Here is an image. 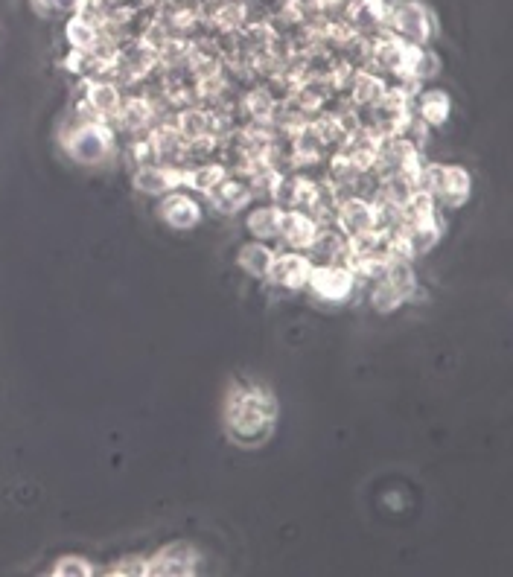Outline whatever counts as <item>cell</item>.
Wrapping results in <instances>:
<instances>
[{"instance_id": "6da1fadb", "label": "cell", "mask_w": 513, "mask_h": 577, "mask_svg": "<svg viewBox=\"0 0 513 577\" xmlns=\"http://www.w3.org/2000/svg\"><path fill=\"white\" fill-rule=\"evenodd\" d=\"M277 426V397L263 382H242L225 400V432L237 446H263Z\"/></svg>"}, {"instance_id": "7a4b0ae2", "label": "cell", "mask_w": 513, "mask_h": 577, "mask_svg": "<svg viewBox=\"0 0 513 577\" xmlns=\"http://www.w3.org/2000/svg\"><path fill=\"white\" fill-rule=\"evenodd\" d=\"M59 140L70 161L85 170H100L120 155L117 137L108 123H79L68 114V120L62 123Z\"/></svg>"}, {"instance_id": "3957f363", "label": "cell", "mask_w": 513, "mask_h": 577, "mask_svg": "<svg viewBox=\"0 0 513 577\" xmlns=\"http://www.w3.org/2000/svg\"><path fill=\"white\" fill-rule=\"evenodd\" d=\"M414 184L420 193L432 196L438 210H461L473 193V175L461 164H444L435 158H423L414 170Z\"/></svg>"}, {"instance_id": "277c9868", "label": "cell", "mask_w": 513, "mask_h": 577, "mask_svg": "<svg viewBox=\"0 0 513 577\" xmlns=\"http://www.w3.org/2000/svg\"><path fill=\"white\" fill-rule=\"evenodd\" d=\"M359 280H356V272L344 263H327V266H312L307 280V292L309 298L315 304H327V306H344L359 301Z\"/></svg>"}, {"instance_id": "5b68a950", "label": "cell", "mask_w": 513, "mask_h": 577, "mask_svg": "<svg viewBox=\"0 0 513 577\" xmlns=\"http://www.w3.org/2000/svg\"><path fill=\"white\" fill-rule=\"evenodd\" d=\"M388 33L403 38L406 44L423 47V44H435L441 27H438V15L426 0H403L394 9H388Z\"/></svg>"}, {"instance_id": "8992f818", "label": "cell", "mask_w": 513, "mask_h": 577, "mask_svg": "<svg viewBox=\"0 0 513 577\" xmlns=\"http://www.w3.org/2000/svg\"><path fill=\"white\" fill-rule=\"evenodd\" d=\"M155 213H158V219L175 231V234H190V231H196L199 225H202V219H205V204L199 196H193V193H187L184 187H178V190H172L167 196H161V199H155Z\"/></svg>"}, {"instance_id": "52a82bcc", "label": "cell", "mask_w": 513, "mask_h": 577, "mask_svg": "<svg viewBox=\"0 0 513 577\" xmlns=\"http://www.w3.org/2000/svg\"><path fill=\"white\" fill-rule=\"evenodd\" d=\"M309 272H312V263H309V257L304 251L277 248L269 277L263 283L272 289L274 295H301L307 289Z\"/></svg>"}, {"instance_id": "ba28073f", "label": "cell", "mask_w": 513, "mask_h": 577, "mask_svg": "<svg viewBox=\"0 0 513 577\" xmlns=\"http://www.w3.org/2000/svg\"><path fill=\"white\" fill-rule=\"evenodd\" d=\"M202 554L199 548L187 540H175V543L158 548L155 554H149V569L146 577H190L199 572Z\"/></svg>"}, {"instance_id": "9c48e42d", "label": "cell", "mask_w": 513, "mask_h": 577, "mask_svg": "<svg viewBox=\"0 0 513 577\" xmlns=\"http://www.w3.org/2000/svg\"><path fill=\"white\" fill-rule=\"evenodd\" d=\"M426 155L417 152L411 143H406L400 135H388L382 137L377 143V152H374V164H371V172L377 178H391V175H409L420 167Z\"/></svg>"}, {"instance_id": "30bf717a", "label": "cell", "mask_w": 513, "mask_h": 577, "mask_svg": "<svg viewBox=\"0 0 513 577\" xmlns=\"http://www.w3.org/2000/svg\"><path fill=\"white\" fill-rule=\"evenodd\" d=\"M411 53H414V44H406L403 38L391 33L379 35V38H374L368 70H377L379 76H385L388 82H400L409 76Z\"/></svg>"}, {"instance_id": "8fae6325", "label": "cell", "mask_w": 513, "mask_h": 577, "mask_svg": "<svg viewBox=\"0 0 513 577\" xmlns=\"http://www.w3.org/2000/svg\"><path fill=\"white\" fill-rule=\"evenodd\" d=\"M333 225L342 231L347 239L365 237L371 231H377V213H374V204L365 196H344L342 202L336 204L333 210Z\"/></svg>"}, {"instance_id": "7c38bea8", "label": "cell", "mask_w": 513, "mask_h": 577, "mask_svg": "<svg viewBox=\"0 0 513 577\" xmlns=\"http://www.w3.org/2000/svg\"><path fill=\"white\" fill-rule=\"evenodd\" d=\"M254 202V193H251V187H248V181L240 178V175H225L210 193H207L202 204L210 207L216 216H242L245 213V207Z\"/></svg>"}, {"instance_id": "4fadbf2b", "label": "cell", "mask_w": 513, "mask_h": 577, "mask_svg": "<svg viewBox=\"0 0 513 577\" xmlns=\"http://www.w3.org/2000/svg\"><path fill=\"white\" fill-rule=\"evenodd\" d=\"M129 181H132L135 193H140V196H146V199H161V196H167V193L181 187L184 170L164 167V164H143V167L129 170Z\"/></svg>"}, {"instance_id": "5bb4252c", "label": "cell", "mask_w": 513, "mask_h": 577, "mask_svg": "<svg viewBox=\"0 0 513 577\" xmlns=\"http://www.w3.org/2000/svg\"><path fill=\"white\" fill-rule=\"evenodd\" d=\"M304 254H307L312 266H327V263H344L347 266L350 239L344 237L333 222H327V225H318V231H315V237H312Z\"/></svg>"}, {"instance_id": "9a60e30c", "label": "cell", "mask_w": 513, "mask_h": 577, "mask_svg": "<svg viewBox=\"0 0 513 577\" xmlns=\"http://www.w3.org/2000/svg\"><path fill=\"white\" fill-rule=\"evenodd\" d=\"M441 239H444V222H441V213H438L435 219L409 225V228L400 234L397 245H400V251H403L409 260L417 263V260L429 257V254L441 245Z\"/></svg>"}, {"instance_id": "2e32d148", "label": "cell", "mask_w": 513, "mask_h": 577, "mask_svg": "<svg viewBox=\"0 0 513 577\" xmlns=\"http://www.w3.org/2000/svg\"><path fill=\"white\" fill-rule=\"evenodd\" d=\"M411 111L429 126V129H444L446 123H449V117H452V97H449V91L441 88V85H423L417 94H414V100H411Z\"/></svg>"}, {"instance_id": "e0dca14e", "label": "cell", "mask_w": 513, "mask_h": 577, "mask_svg": "<svg viewBox=\"0 0 513 577\" xmlns=\"http://www.w3.org/2000/svg\"><path fill=\"white\" fill-rule=\"evenodd\" d=\"M280 219H283V210H280L274 202H251L245 207L242 225H245V231H248V237L251 239H260V242L277 245Z\"/></svg>"}, {"instance_id": "ac0fdd59", "label": "cell", "mask_w": 513, "mask_h": 577, "mask_svg": "<svg viewBox=\"0 0 513 577\" xmlns=\"http://www.w3.org/2000/svg\"><path fill=\"white\" fill-rule=\"evenodd\" d=\"M318 231V222L304 213V210H283L280 219V234H277V245L274 248H286V251H307L309 242Z\"/></svg>"}, {"instance_id": "d6986e66", "label": "cell", "mask_w": 513, "mask_h": 577, "mask_svg": "<svg viewBox=\"0 0 513 577\" xmlns=\"http://www.w3.org/2000/svg\"><path fill=\"white\" fill-rule=\"evenodd\" d=\"M149 140H152V152H155V164H164V167H184V155H187V140L181 137V132L175 129L172 120H164L158 123L152 132H149Z\"/></svg>"}, {"instance_id": "ffe728a7", "label": "cell", "mask_w": 513, "mask_h": 577, "mask_svg": "<svg viewBox=\"0 0 513 577\" xmlns=\"http://www.w3.org/2000/svg\"><path fill=\"white\" fill-rule=\"evenodd\" d=\"M385 88H388V79L379 76L377 70L365 68L353 73V79H350V85H347V91H344L342 97H347V102L356 105L359 111H371L382 100Z\"/></svg>"}, {"instance_id": "44dd1931", "label": "cell", "mask_w": 513, "mask_h": 577, "mask_svg": "<svg viewBox=\"0 0 513 577\" xmlns=\"http://www.w3.org/2000/svg\"><path fill=\"white\" fill-rule=\"evenodd\" d=\"M359 301L371 306V312H377V315H394L397 309L406 306V292L397 289L391 280L377 277V280H368V283L362 286Z\"/></svg>"}, {"instance_id": "7402d4cb", "label": "cell", "mask_w": 513, "mask_h": 577, "mask_svg": "<svg viewBox=\"0 0 513 577\" xmlns=\"http://www.w3.org/2000/svg\"><path fill=\"white\" fill-rule=\"evenodd\" d=\"M274 254H277V248L269 245V242L248 239L245 245H240V251H237V266H240V272L245 274L248 280H260V283H263V280L269 277Z\"/></svg>"}, {"instance_id": "603a6c76", "label": "cell", "mask_w": 513, "mask_h": 577, "mask_svg": "<svg viewBox=\"0 0 513 577\" xmlns=\"http://www.w3.org/2000/svg\"><path fill=\"white\" fill-rule=\"evenodd\" d=\"M225 175H228V170H225V164H219V161L190 164V167H184V181H181V187H184L187 193L205 199L207 193H210Z\"/></svg>"}, {"instance_id": "cb8c5ba5", "label": "cell", "mask_w": 513, "mask_h": 577, "mask_svg": "<svg viewBox=\"0 0 513 577\" xmlns=\"http://www.w3.org/2000/svg\"><path fill=\"white\" fill-rule=\"evenodd\" d=\"M172 123H175V129L181 132V137H184L187 143L213 137V117H210V111L202 108V105H187V108L175 111Z\"/></svg>"}, {"instance_id": "d4e9b609", "label": "cell", "mask_w": 513, "mask_h": 577, "mask_svg": "<svg viewBox=\"0 0 513 577\" xmlns=\"http://www.w3.org/2000/svg\"><path fill=\"white\" fill-rule=\"evenodd\" d=\"M444 73V56L435 44H423V47H414L409 65V79L420 82V85H432L438 76Z\"/></svg>"}, {"instance_id": "484cf974", "label": "cell", "mask_w": 513, "mask_h": 577, "mask_svg": "<svg viewBox=\"0 0 513 577\" xmlns=\"http://www.w3.org/2000/svg\"><path fill=\"white\" fill-rule=\"evenodd\" d=\"M240 111L242 123L245 120H272L274 111H277V100L266 85L254 82L251 88H245L240 94Z\"/></svg>"}, {"instance_id": "4316f807", "label": "cell", "mask_w": 513, "mask_h": 577, "mask_svg": "<svg viewBox=\"0 0 513 577\" xmlns=\"http://www.w3.org/2000/svg\"><path fill=\"white\" fill-rule=\"evenodd\" d=\"M97 38H100V27L82 21L79 15H70L62 21V41L73 53H91L97 47Z\"/></svg>"}, {"instance_id": "83f0119b", "label": "cell", "mask_w": 513, "mask_h": 577, "mask_svg": "<svg viewBox=\"0 0 513 577\" xmlns=\"http://www.w3.org/2000/svg\"><path fill=\"white\" fill-rule=\"evenodd\" d=\"M82 0H30L33 12L47 24H62L65 18L76 15Z\"/></svg>"}, {"instance_id": "f1b7e54d", "label": "cell", "mask_w": 513, "mask_h": 577, "mask_svg": "<svg viewBox=\"0 0 513 577\" xmlns=\"http://www.w3.org/2000/svg\"><path fill=\"white\" fill-rule=\"evenodd\" d=\"M146 569H149V554H123V557H117L111 566L97 569V575L146 577Z\"/></svg>"}, {"instance_id": "f546056e", "label": "cell", "mask_w": 513, "mask_h": 577, "mask_svg": "<svg viewBox=\"0 0 513 577\" xmlns=\"http://www.w3.org/2000/svg\"><path fill=\"white\" fill-rule=\"evenodd\" d=\"M50 575L53 577H94L97 575V566H94L88 557H82V554H62V557L53 563Z\"/></svg>"}, {"instance_id": "4dcf8cb0", "label": "cell", "mask_w": 513, "mask_h": 577, "mask_svg": "<svg viewBox=\"0 0 513 577\" xmlns=\"http://www.w3.org/2000/svg\"><path fill=\"white\" fill-rule=\"evenodd\" d=\"M379 6H385V9H394L397 3H403V0H377Z\"/></svg>"}]
</instances>
